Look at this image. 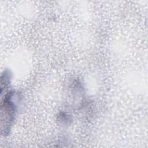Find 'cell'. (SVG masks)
Returning a JSON list of instances; mask_svg holds the SVG:
<instances>
[{
  "label": "cell",
  "instance_id": "6da1fadb",
  "mask_svg": "<svg viewBox=\"0 0 148 148\" xmlns=\"http://www.w3.org/2000/svg\"><path fill=\"white\" fill-rule=\"evenodd\" d=\"M14 92L9 91L5 95L1 103V124L2 130L5 134H7L10 128V125L14 119L17 106L13 98L14 97Z\"/></svg>",
  "mask_w": 148,
  "mask_h": 148
}]
</instances>
